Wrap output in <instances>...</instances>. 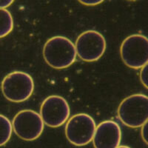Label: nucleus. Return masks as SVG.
Masks as SVG:
<instances>
[{"label": "nucleus", "instance_id": "f257e3e1", "mask_svg": "<svg viewBox=\"0 0 148 148\" xmlns=\"http://www.w3.org/2000/svg\"><path fill=\"white\" fill-rule=\"evenodd\" d=\"M76 56L75 45L67 37L61 36L48 39L43 48L45 60L55 69H64L72 65Z\"/></svg>", "mask_w": 148, "mask_h": 148}, {"label": "nucleus", "instance_id": "f03ea898", "mask_svg": "<svg viewBox=\"0 0 148 148\" xmlns=\"http://www.w3.org/2000/svg\"><path fill=\"white\" fill-rule=\"evenodd\" d=\"M117 113L125 125L140 127L148 120V96L138 93L125 98L120 103Z\"/></svg>", "mask_w": 148, "mask_h": 148}, {"label": "nucleus", "instance_id": "7ed1b4c3", "mask_svg": "<svg viewBox=\"0 0 148 148\" xmlns=\"http://www.w3.org/2000/svg\"><path fill=\"white\" fill-rule=\"evenodd\" d=\"M34 90V79L28 73L14 71L8 74L2 82L4 96L12 102H23L31 96Z\"/></svg>", "mask_w": 148, "mask_h": 148}, {"label": "nucleus", "instance_id": "20e7f679", "mask_svg": "<svg viewBox=\"0 0 148 148\" xmlns=\"http://www.w3.org/2000/svg\"><path fill=\"white\" fill-rule=\"evenodd\" d=\"M120 54L127 67L140 69L148 62V38L141 34L129 36L121 43Z\"/></svg>", "mask_w": 148, "mask_h": 148}, {"label": "nucleus", "instance_id": "39448f33", "mask_svg": "<svg viewBox=\"0 0 148 148\" xmlns=\"http://www.w3.org/2000/svg\"><path fill=\"white\" fill-rule=\"evenodd\" d=\"M96 128V122L90 115L76 114L69 119L66 124V138L75 146H84L92 141Z\"/></svg>", "mask_w": 148, "mask_h": 148}, {"label": "nucleus", "instance_id": "423d86ee", "mask_svg": "<svg viewBox=\"0 0 148 148\" xmlns=\"http://www.w3.org/2000/svg\"><path fill=\"white\" fill-rule=\"evenodd\" d=\"M44 125L40 114L32 110L19 111L12 121L14 133L25 141L37 139L44 130Z\"/></svg>", "mask_w": 148, "mask_h": 148}, {"label": "nucleus", "instance_id": "0eeeda50", "mask_svg": "<svg viewBox=\"0 0 148 148\" xmlns=\"http://www.w3.org/2000/svg\"><path fill=\"white\" fill-rule=\"evenodd\" d=\"M76 54L84 62H96L103 56L106 50V41L100 33L87 30L78 36L76 41Z\"/></svg>", "mask_w": 148, "mask_h": 148}, {"label": "nucleus", "instance_id": "6e6552de", "mask_svg": "<svg viewBox=\"0 0 148 148\" xmlns=\"http://www.w3.org/2000/svg\"><path fill=\"white\" fill-rule=\"evenodd\" d=\"M70 106L65 99L60 96H50L42 103L40 116L44 124L51 127L63 125L69 119Z\"/></svg>", "mask_w": 148, "mask_h": 148}, {"label": "nucleus", "instance_id": "1a4fd4ad", "mask_svg": "<svg viewBox=\"0 0 148 148\" xmlns=\"http://www.w3.org/2000/svg\"><path fill=\"white\" fill-rule=\"evenodd\" d=\"M121 140V130L117 122L107 120L96 126L92 143L95 148H117Z\"/></svg>", "mask_w": 148, "mask_h": 148}, {"label": "nucleus", "instance_id": "9d476101", "mask_svg": "<svg viewBox=\"0 0 148 148\" xmlns=\"http://www.w3.org/2000/svg\"><path fill=\"white\" fill-rule=\"evenodd\" d=\"M14 28V19L9 10L0 8V39L8 35Z\"/></svg>", "mask_w": 148, "mask_h": 148}, {"label": "nucleus", "instance_id": "9b49d317", "mask_svg": "<svg viewBox=\"0 0 148 148\" xmlns=\"http://www.w3.org/2000/svg\"><path fill=\"white\" fill-rule=\"evenodd\" d=\"M13 132L12 123L8 118L0 114V147L7 144Z\"/></svg>", "mask_w": 148, "mask_h": 148}, {"label": "nucleus", "instance_id": "f8f14e48", "mask_svg": "<svg viewBox=\"0 0 148 148\" xmlns=\"http://www.w3.org/2000/svg\"><path fill=\"white\" fill-rule=\"evenodd\" d=\"M140 80L142 84L148 89V62L141 67L140 71Z\"/></svg>", "mask_w": 148, "mask_h": 148}, {"label": "nucleus", "instance_id": "ddd939ff", "mask_svg": "<svg viewBox=\"0 0 148 148\" xmlns=\"http://www.w3.org/2000/svg\"><path fill=\"white\" fill-rule=\"evenodd\" d=\"M141 135L145 143L148 145V120L141 126Z\"/></svg>", "mask_w": 148, "mask_h": 148}, {"label": "nucleus", "instance_id": "4468645a", "mask_svg": "<svg viewBox=\"0 0 148 148\" xmlns=\"http://www.w3.org/2000/svg\"><path fill=\"white\" fill-rule=\"evenodd\" d=\"M79 2L87 6H95L102 3L104 0H78Z\"/></svg>", "mask_w": 148, "mask_h": 148}, {"label": "nucleus", "instance_id": "2eb2a0df", "mask_svg": "<svg viewBox=\"0 0 148 148\" xmlns=\"http://www.w3.org/2000/svg\"><path fill=\"white\" fill-rule=\"evenodd\" d=\"M14 1L15 0H0V8L6 9V8L11 5Z\"/></svg>", "mask_w": 148, "mask_h": 148}, {"label": "nucleus", "instance_id": "dca6fc26", "mask_svg": "<svg viewBox=\"0 0 148 148\" xmlns=\"http://www.w3.org/2000/svg\"><path fill=\"white\" fill-rule=\"evenodd\" d=\"M117 148H131L128 146H125V145H122V146H119Z\"/></svg>", "mask_w": 148, "mask_h": 148}, {"label": "nucleus", "instance_id": "f3484780", "mask_svg": "<svg viewBox=\"0 0 148 148\" xmlns=\"http://www.w3.org/2000/svg\"><path fill=\"white\" fill-rule=\"evenodd\" d=\"M130 1H135V0H130Z\"/></svg>", "mask_w": 148, "mask_h": 148}]
</instances>
